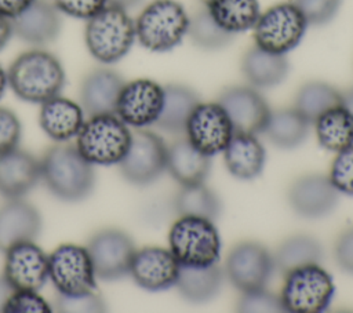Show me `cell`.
Segmentation results:
<instances>
[{"label":"cell","instance_id":"obj_8","mask_svg":"<svg viewBox=\"0 0 353 313\" xmlns=\"http://www.w3.org/2000/svg\"><path fill=\"white\" fill-rule=\"evenodd\" d=\"M307 22L292 1L273 4L261 11L254 28V44L276 54L287 55L302 41Z\"/></svg>","mask_w":353,"mask_h":313},{"label":"cell","instance_id":"obj_21","mask_svg":"<svg viewBox=\"0 0 353 313\" xmlns=\"http://www.w3.org/2000/svg\"><path fill=\"white\" fill-rule=\"evenodd\" d=\"M124 83L123 77L109 68L88 72L80 84V105L84 113L88 116L114 113Z\"/></svg>","mask_w":353,"mask_h":313},{"label":"cell","instance_id":"obj_35","mask_svg":"<svg viewBox=\"0 0 353 313\" xmlns=\"http://www.w3.org/2000/svg\"><path fill=\"white\" fill-rule=\"evenodd\" d=\"M186 36H189L190 41L197 48L204 51L223 50L236 37L234 34L222 29L212 19L205 7L189 17V28Z\"/></svg>","mask_w":353,"mask_h":313},{"label":"cell","instance_id":"obj_1","mask_svg":"<svg viewBox=\"0 0 353 313\" xmlns=\"http://www.w3.org/2000/svg\"><path fill=\"white\" fill-rule=\"evenodd\" d=\"M8 87L22 101L43 103L61 94L66 74L51 52L33 48L19 54L7 70Z\"/></svg>","mask_w":353,"mask_h":313},{"label":"cell","instance_id":"obj_37","mask_svg":"<svg viewBox=\"0 0 353 313\" xmlns=\"http://www.w3.org/2000/svg\"><path fill=\"white\" fill-rule=\"evenodd\" d=\"M309 26H324L339 12L342 0H291Z\"/></svg>","mask_w":353,"mask_h":313},{"label":"cell","instance_id":"obj_33","mask_svg":"<svg viewBox=\"0 0 353 313\" xmlns=\"http://www.w3.org/2000/svg\"><path fill=\"white\" fill-rule=\"evenodd\" d=\"M174 208L178 215L200 216L215 222L222 212V201L205 182H201L181 186L174 197Z\"/></svg>","mask_w":353,"mask_h":313},{"label":"cell","instance_id":"obj_49","mask_svg":"<svg viewBox=\"0 0 353 313\" xmlns=\"http://www.w3.org/2000/svg\"><path fill=\"white\" fill-rule=\"evenodd\" d=\"M8 87V77H7V72L3 69V66L0 65V99L6 92V88Z\"/></svg>","mask_w":353,"mask_h":313},{"label":"cell","instance_id":"obj_18","mask_svg":"<svg viewBox=\"0 0 353 313\" xmlns=\"http://www.w3.org/2000/svg\"><path fill=\"white\" fill-rule=\"evenodd\" d=\"M3 276L14 290L39 291L48 280V255L34 241L19 243L6 252Z\"/></svg>","mask_w":353,"mask_h":313},{"label":"cell","instance_id":"obj_26","mask_svg":"<svg viewBox=\"0 0 353 313\" xmlns=\"http://www.w3.org/2000/svg\"><path fill=\"white\" fill-rule=\"evenodd\" d=\"M181 186L205 182L211 171V157L196 149L188 138H179L167 146V168Z\"/></svg>","mask_w":353,"mask_h":313},{"label":"cell","instance_id":"obj_5","mask_svg":"<svg viewBox=\"0 0 353 313\" xmlns=\"http://www.w3.org/2000/svg\"><path fill=\"white\" fill-rule=\"evenodd\" d=\"M137 41L152 52H168L188 34L189 15L176 0H153L137 17Z\"/></svg>","mask_w":353,"mask_h":313},{"label":"cell","instance_id":"obj_24","mask_svg":"<svg viewBox=\"0 0 353 313\" xmlns=\"http://www.w3.org/2000/svg\"><path fill=\"white\" fill-rule=\"evenodd\" d=\"M240 69L247 83L258 90L280 85L290 73L287 55L266 51L258 46L250 47L241 57Z\"/></svg>","mask_w":353,"mask_h":313},{"label":"cell","instance_id":"obj_19","mask_svg":"<svg viewBox=\"0 0 353 313\" xmlns=\"http://www.w3.org/2000/svg\"><path fill=\"white\" fill-rule=\"evenodd\" d=\"M12 33L32 46L52 43L61 33V12L51 0H33L11 19Z\"/></svg>","mask_w":353,"mask_h":313},{"label":"cell","instance_id":"obj_42","mask_svg":"<svg viewBox=\"0 0 353 313\" xmlns=\"http://www.w3.org/2000/svg\"><path fill=\"white\" fill-rule=\"evenodd\" d=\"M59 12L79 19H90L99 12L108 0H51Z\"/></svg>","mask_w":353,"mask_h":313},{"label":"cell","instance_id":"obj_23","mask_svg":"<svg viewBox=\"0 0 353 313\" xmlns=\"http://www.w3.org/2000/svg\"><path fill=\"white\" fill-rule=\"evenodd\" d=\"M222 154L229 174L241 181L258 178L266 163V150L254 134L234 132Z\"/></svg>","mask_w":353,"mask_h":313},{"label":"cell","instance_id":"obj_11","mask_svg":"<svg viewBox=\"0 0 353 313\" xmlns=\"http://www.w3.org/2000/svg\"><path fill=\"white\" fill-rule=\"evenodd\" d=\"M48 279L58 294L84 295L97 288V276L85 247L61 244L48 255Z\"/></svg>","mask_w":353,"mask_h":313},{"label":"cell","instance_id":"obj_46","mask_svg":"<svg viewBox=\"0 0 353 313\" xmlns=\"http://www.w3.org/2000/svg\"><path fill=\"white\" fill-rule=\"evenodd\" d=\"M14 288L10 285L4 276H0V312H3L4 303L7 302L8 296L12 294Z\"/></svg>","mask_w":353,"mask_h":313},{"label":"cell","instance_id":"obj_12","mask_svg":"<svg viewBox=\"0 0 353 313\" xmlns=\"http://www.w3.org/2000/svg\"><path fill=\"white\" fill-rule=\"evenodd\" d=\"M95 276L105 281L119 280L130 273L137 251L132 239L120 229H102L87 244Z\"/></svg>","mask_w":353,"mask_h":313},{"label":"cell","instance_id":"obj_2","mask_svg":"<svg viewBox=\"0 0 353 313\" xmlns=\"http://www.w3.org/2000/svg\"><path fill=\"white\" fill-rule=\"evenodd\" d=\"M41 164V178L48 190L61 200L79 201L85 199L95 182L92 164L73 145L50 148Z\"/></svg>","mask_w":353,"mask_h":313},{"label":"cell","instance_id":"obj_6","mask_svg":"<svg viewBox=\"0 0 353 313\" xmlns=\"http://www.w3.org/2000/svg\"><path fill=\"white\" fill-rule=\"evenodd\" d=\"M132 132L116 114L90 116L76 135V148L85 160L98 165L119 164L128 150Z\"/></svg>","mask_w":353,"mask_h":313},{"label":"cell","instance_id":"obj_7","mask_svg":"<svg viewBox=\"0 0 353 313\" xmlns=\"http://www.w3.org/2000/svg\"><path fill=\"white\" fill-rule=\"evenodd\" d=\"M283 276L279 295L284 312L321 313L330 307L335 296V284L332 276L320 263L299 266Z\"/></svg>","mask_w":353,"mask_h":313},{"label":"cell","instance_id":"obj_4","mask_svg":"<svg viewBox=\"0 0 353 313\" xmlns=\"http://www.w3.org/2000/svg\"><path fill=\"white\" fill-rule=\"evenodd\" d=\"M168 248L181 266L205 267L219 262L222 243L214 221L179 215L170 228Z\"/></svg>","mask_w":353,"mask_h":313},{"label":"cell","instance_id":"obj_3","mask_svg":"<svg viewBox=\"0 0 353 313\" xmlns=\"http://www.w3.org/2000/svg\"><path fill=\"white\" fill-rule=\"evenodd\" d=\"M135 40V23L127 10L106 4L87 19L84 41L91 57L101 63L112 65L123 59Z\"/></svg>","mask_w":353,"mask_h":313},{"label":"cell","instance_id":"obj_44","mask_svg":"<svg viewBox=\"0 0 353 313\" xmlns=\"http://www.w3.org/2000/svg\"><path fill=\"white\" fill-rule=\"evenodd\" d=\"M33 0H0V14L12 19L21 14Z\"/></svg>","mask_w":353,"mask_h":313},{"label":"cell","instance_id":"obj_50","mask_svg":"<svg viewBox=\"0 0 353 313\" xmlns=\"http://www.w3.org/2000/svg\"><path fill=\"white\" fill-rule=\"evenodd\" d=\"M200 1H203V3H205V1H207V0H200Z\"/></svg>","mask_w":353,"mask_h":313},{"label":"cell","instance_id":"obj_25","mask_svg":"<svg viewBox=\"0 0 353 313\" xmlns=\"http://www.w3.org/2000/svg\"><path fill=\"white\" fill-rule=\"evenodd\" d=\"M39 121L52 141L62 143L79 134L84 123V110L77 102L57 95L41 103Z\"/></svg>","mask_w":353,"mask_h":313},{"label":"cell","instance_id":"obj_38","mask_svg":"<svg viewBox=\"0 0 353 313\" xmlns=\"http://www.w3.org/2000/svg\"><path fill=\"white\" fill-rule=\"evenodd\" d=\"M236 309L244 313L284 312L280 295L270 292L266 288L251 292H241L236 303Z\"/></svg>","mask_w":353,"mask_h":313},{"label":"cell","instance_id":"obj_39","mask_svg":"<svg viewBox=\"0 0 353 313\" xmlns=\"http://www.w3.org/2000/svg\"><path fill=\"white\" fill-rule=\"evenodd\" d=\"M4 313H51V305L32 290H14L3 307Z\"/></svg>","mask_w":353,"mask_h":313},{"label":"cell","instance_id":"obj_43","mask_svg":"<svg viewBox=\"0 0 353 313\" xmlns=\"http://www.w3.org/2000/svg\"><path fill=\"white\" fill-rule=\"evenodd\" d=\"M334 259L343 273L353 276V226L346 228L336 237Z\"/></svg>","mask_w":353,"mask_h":313},{"label":"cell","instance_id":"obj_36","mask_svg":"<svg viewBox=\"0 0 353 313\" xmlns=\"http://www.w3.org/2000/svg\"><path fill=\"white\" fill-rule=\"evenodd\" d=\"M328 178L339 194L353 197V145L335 153Z\"/></svg>","mask_w":353,"mask_h":313},{"label":"cell","instance_id":"obj_45","mask_svg":"<svg viewBox=\"0 0 353 313\" xmlns=\"http://www.w3.org/2000/svg\"><path fill=\"white\" fill-rule=\"evenodd\" d=\"M12 25L11 19L0 14V51L7 46L12 36Z\"/></svg>","mask_w":353,"mask_h":313},{"label":"cell","instance_id":"obj_34","mask_svg":"<svg viewBox=\"0 0 353 313\" xmlns=\"http://www.w3.org/2000/svg\"><path fill=\"white\" fill-rule=\"evenodd\" d=\"M342 103V92L330 83L310 80L303 83L294 98V108L310 123L325 110Z\"/></svg>","mask_w":353,"mask_h":313},{"label":"cell","instance_id":"obj_40","mask_svg":"<svg viewBox=\"0 0 353 313\" xmlns=\"http://www.w3.org/2000/svg\"><path fill=\"white\" fill-rule=\"evenodd\" d=\"M54 306L58 312L63 313H97L105 310L103 299L95 292L76 296H66L58 294Z\"/></svg>","mask_w":353,"mask_h":313},{"label":"cell","instance_id":"obj_14","mask_svg":"<svg viewBox=\"0 0 353 313\" xmlns=\"http://www.w3.org/2000/svg\"><path fill=\"white\" fill-rule=\"evenodd\" d=\"M164 101V85L150 79H135L124 83L116 105V114L135 128L154 124Z\"/></svg>","mask_w":353,"mask_h":313},{"label":"cell","instance_id":"obj_16","mask_svg":"<svg viewBox=\"0 0 353 313\" xmlns=\"http://www.w3.org/2000/svg\"><path fill=\"white\" fill-rule=\"evenodd\" d=\"M287 199L291 210L305 219L328 216L338 205L339 193L328 175L305 174L292 181Z\"/></svg>","mask_w":353,"mask_h":313},{"label":"cell","instance_id":"obj_17","mask_svg":"<svg viewBox=\"0 0 353 313\" xmlns=\"http://www.w3.org/2000/svg\"><path fill=\"white\" fill-rule=\"evenodd\" d=\"M179 269L170 248L148 245L135 251L128 274L141 288L159 292L175 287Z\"/></svg>","mask_w":353,"mask_h":313},{"label":"cell","instance_id":"obj_15","mask_svg":"<svg viewBox=\"0 0 353 313\" xmlns=\"http://www.w3.org/2000/svg\"><path fill=\"white\" fill-rule=\"evenodd\" d=\"M216 102L228 113L234 132L254 135L263 132L272 112L261 90L250 84L226 87Z\"/></svg>","mask_w":353,"mask_h":313},{"label":"cell","instance_id":"obj_27","mask_svg":"<svg viewBox=\"0 0 353 313\" xmlns=\"http://www.w3.org/2000/svg\"><path fill=\"white\" fill-rule=\"evenodd\" d=\"M223 279V269L218 263L205 267L181 266L175 287L186 302L203 305L208 303L219 294Z\"/></svg>","mask_w":353,"mask_h":313},{"label":"cell","instance_id":"obj_47","mask_svg":"<svg viewBox=\"0 0 353 313\" xmlns=\"http://www.w3.org/2000/svg\"><path fill=\"white\" fill-rule=\"evenodd\" d=\"M143 0H108V4L110 6H114V7H119V8H123V10H130V8H134L137 7L138 4H141Z\"/></svg>","mask_w":353,"mask_h":313},{"label":"cell","instance_id":"obj_20","mask_svg":"<svg viewBox=\"0 0 353 313\" xmlns=\"http://www.w3.org/2000/svg\"><path fill=\"white\" fill-rule=\"evenodd\" d=\"M41 178L40 161L26 150L12 149L0 154V194L8 200L29 193Z\"/></svg>","mask_w":353,"mask_h":313},{"label":"cell","instance_id":"obj_10","mask_svg":"<svg viewBox=\"0 0 353 313\" xmlns=\"http://www.w3.org/2000/svg\"><path fill=\"white\" fill-rule=\"evenodd\" d=\"M119 168L123 178L135 186L156 182L167 168L165 142L153 131L137 128Z\"/></svg>","mask_w":353,"mask_h":313},{"label":"cell","instance_id":"obj_28","mask_svg":"<svg viewBox=\"0 0 353 313\" xmlns=\"http://www.w3.org/2000/svg\"><path fill=\"white\" fill-rule=\"evenodd\" d=\"M200 103L199 94L185 84L164 85V101L160 116L154 123L168 134H183L193 109Z\"/></svg>","mask_w":353,"mask_h":313},{"label":"cell","instance_id":"obj_30","mask_svg":"<svg viewBox=\"0 0 353 313\" xmlns=\"http://www.w3.org/2000/svg\"><path fill=\"white\" fill-rule=\"evenodd\" d=\"M313 124L317 142L325 150L338 153L353 145V116L342 103L325 110Z\"/></svg>","mask_w":353,"mask_h":313},{"label":"cell","instance_id":"obj_31","mask_svg":"<svg viewBox=\"0 0 353 313\" xmlns=\"http://www.w3.org/2000/svg\"><path fill=\"white\" fill-rule=\"evenodd\" d=\"M204 6L212 19L234 36L252 29L261 14L259 0H207Z\"/></svg>","mask_w":353,"mask_h":313},{"label":"cell","instance_id":"obj_32","mask_svg":"<svg viewBox=\"0 0 353 313\" xmlns=\"http://www.w3.org/2000/svg\"><path fill=\"white\" fill-rule=\"evenodd\" d=\"M273 259L276 270L285 274L299 266L320 263L323 259V247L316 237L307 233H295L277 245Z\"/></svg>","mask_w":353,"mask_h":313},{"label":"cell","instance_id":"obj_22","mask_svg":"<svg viewBox=\"0 0 353 313\" xmlns=\"http://www.w3.org/2000/svg\"><path fill=\"white\" fill-rule=\"evenodd\" d=\"M41 230V216L39 211L21 199H11L0 207V252H7L11 247L34 241Z\"/></svg>","mask_w":353,"mask_h":313},{"label":"cell","instance_id":"obj_13","mask_svg":"<svg viewBox=\"0 0 353 313\" xmlns=\"http://www.w3.org/2000/svg\"><path fill=\"white\" fill-rule=\"evenodd\" d=\"M233 134V124L218 102H200L193 109L185 128L188 141L210 157L222 153Z\"/></svg>","mask_w":353,"mask_h":313},{"label":"cell","instance_id":"obj_41","mask_svg":"<svg viewBox=\"0 0 353 313\" xmlns=\"http://www.w3.org/2000/svg\"><path fill=\"white\" fill-rule=\"evenodd\" d=\"M22 127L17 114L0 106V154H4L15 148L21 141Z\"/></svg>","mask_w":353,"mask_h":313},{"label":"cell","instance_id":"obj_9","mask_svg":"<svg viewBox=\"0 0 353 313\" xmlns=\"http://www.w3.org/2000/svg\"><path fill=\"white\" fill-rule=\"evenodd\" d=\"M276 270L273 254L266 245L254 240L236 243L228 252L223 273L240 292L266 288Z\"/></svg>","mask_w":353,"mask_h":313},{"label":"cell","instance_id":"obj_29","mask_svg":"<svg viewBox=\"0 0 353 313\" xmlns=\"http://www.w3.org/2000/svg\"><path fill=\"white\" fill-rule=\"evenodd\" d=\"M309 125L310 123L295 108H283L270 112L262 134L276 148L291 150L306 141Z\"/></svg>","mask_w":353,"mask_h":313},{"label":"cell","instance_id":"obj_48","mask_svg":"<svg viewBox=\"0 0 353 313\" xmlns=\"http://www.w3.org/2000/svg\"><path fill=\"white\" fill-rule=\"evenodd\" d=\"M342 105L352 113L353 116V88L342 92Z\"/></svg>","mask_w":353,"mask_h":313}]
</instances>
